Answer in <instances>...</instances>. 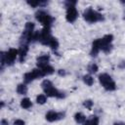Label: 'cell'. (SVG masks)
<instances>
[{"mask_svg": "<svg viewBox=\"0 0 125 125\" xmlns=\"http://www.w3.org/2000/svg\"><path fill=\"white\" fill-rule=\"evenodd\" d=\"M41 87H42V89H43V91L47 97H53V98H57V99L65 98V94L63 92L58 90L57 88H55L53 83L48 79H45L41 83Z\"/></svg>", "mask_w": 125, "mask_h": 125, "instance_id": "cell-1", "label": "cell"}, {"mask_svg": "<svg viewBox=\"0 0 125 125\" xmlns=\"http://www.w3.org/2000/svg\"><path fill=\"white\" fill-rule=\"evenodd\" d=\"M34 23L31 21H27L24 25V29L22 31V34L21 36L20 45H28L29 43H32V36L34 34Z\"/></svg>", "mask_w": 125, "mask_h": 125, "instance_id": "cell-2", "label": "cell"}, {"mask_svg": "<svg viewBox=\"0 0 125 125\" xmlns=\"http://www.w3.org/2000/svg\"><path fill=\"white\" fill-rule=\"evenodd\" d=\"M112 40H113V36L111 34H106L102 38L96 39L95 42L97 43L100 51L102 50L104 53L109 54L112 50Z\"/></svg>", "mask_w": 125, "mask_h": 125, "instance_id": "cell-3", "label": "cell"}, {"mask_svg": "<svg viewBox=\"0 0 125 125\" xmlns=\"http://www.w3.org/2000/svg\"><path fill=\"white\" fill-rule=\"evenodd\" d=\"M83 18L84 20L89 23H95L98 21H102L104 20V15H102L100 12L94 10L93 8H87L83 12Z\"/></svg>", "mask_w": 125, "mask_h": 125, "instance_id": "cell-4", "label": "cell"}, {"mask_svg": "<svg viewBox=\"0 0 125 125\" xmlns=\"http://www.w3.org/2000/svg\"><path fill=\"white\" fill-rule=\"evenodd\" d=\"M99 81L101 85L106 91H114L116 90V84L111 78V76L107 73H102L99 75Z\"/></svg>", "mask_w": 125, "mask_h": 125, "instance_id": "cell-5", "label": "cell"}, {"mask_svg": "<svg viewBox=\"0 0 125 125\" xmlns=\"http://www.w3.org/2000/svg\"><path fill=\"white\" fill-rule=\"evenodd\" d=\"M35 19L43 24V27H50L52 26V23L54 21V19L52 16H50L47 12L45 11H42V10H39L36 12L35 14Z\"/></svg>", "mask_w": 125, "mask_h": 125, "instance_id": "cell-6", "label": "cell"}, {"mask_svg": "<svg viewBox=\"0 0 125 125\" xmlns=\"http://www.w3.org/2000/svg\"><path fill=\"white\" fill-rule=\"evenodd\" d=\"M44 75H43V73H42V71H41L40 68H34L31 71H28V72L24 73V75H23V81H24V83H30L33 80L38 79V78H41Z\"/></svg>", "mask_w": 125, "mask_h": 125, "instance_id": "cell-7", "label": "cell"}, {"mask_svg": "<svg viewBox=\"0 0 125 125\" xmlns=\"http://www.w3.org/2000/svg\"><path fill=\"white\" fill-rule=\"evenodd\" d=\"M53 37L54 36H52V34H51V28L50 27H43L42 30L40 31V34H39V42L43 45L49 46V43Z\"/></svg>", "mask_w": 125, "mask_h": 125, "instance_id": "cell-8", "label": "cell"}, {"mask_svg": "<svg viewBox=\"0 0 125 125\" xmlns=\"http://www.w3.org/2000/svg\"><path fill=\"white\" fill-rule=\"evenodd\" d=\"M17 57H19V50L11 48L7 52H5V60H6V65H12L14 64Z\"/></svg>", "mask_w": 125, "mask_h": 125, "instance_id": "cell-9", "label": "cell"}, {"mask_svg": "<svg viewBox=\"0 0 125 125\" xmlns=\"http://www.w3.org/2000/svg\"><path fill=\"white\" fill-rule=\"evenodd\" d=\"M78 17V11L75 6H70L66 8V14L65 19L68 22H74Z\"/></svg>", "mask_w": 125, "mask_h": 125, "instance_id": "cell-10", "label": "cell"}, {"mask_svg": "<svg viewBox=\"0 0 125 125\" xmlns=\"http://www.w3.org/2000/svg\"><path fill=\"white\" fill-rule=\"evenodd\" d=\"M65 115L64 112H58V111H54V110H50L46 113L45 115V118L47 121L49 122H55V121H58L62 118H63Z\"/></svg>", "mask_w": 125, "mask_h": 125, "instance_id": "cell-11", "label": "cell"}, {"mask_svg": "<svg viewBox=\"0 0 125 125\" xmlns=\"http://www.w3.org/2000/svg\"><path fill=\"white\" fill-rule=\"evenodd\" d=\"M49 62H50V56L49 55H41L36 59V64H37L38 68H41V67L48 65Z\"/></svg>", "mask_w": 125, "mask_h": 125, "instance_id": "cell-12", "label": "cell"}, {"mask_svg": "<svg viewBox=\"0 0 125 125\" xmlns=\"http://www.w3.org/2000/svg\"><path fill=\"white\" fill-rule=\"evenodd\" d=\"M28 45H20V49H19V61L21 62H23L25 58H26V55H27V52H28Z\"/></svg>", "mask_w": 125, "mask_h": 125, "instance_id": "cell-13", "label": "cell"}, {"mask_svg": "<svg viewBox=\"0 0 125 125\" xmlns=\"http://www.w3.org/2000/svg\"><path fill=\"white\" fill-rule=\"evenodd\" d=\"M26 3L32 7V8H37V7H43V6H46L48 4L47 1H42V0H39V1H26Z\"/></svg>", "mask_w": 125, "mask_h": 125, "instance_id": "cell-14", "label": "cell"}, {"mask_svg": "<svg viewBox=\"0 0 125 125\" xmlns=\"http://www.w3.org/2000/svg\"><path fill=\"white\" fill-rule=\"evenodd\" d=\"M74 120L76 121V123L78 124H83L86 121V116L82 113V112H76L74 114Z\"/></svg>", "mask_w": 125, "mask_h": 125, "instance_id": "cell-15", "label": "cell"}, {"mask_svg": "<svg viewBox=\"0 0 125 125\" xmlns=\"http://www.w3.org/2000/svg\"><path fill=\"white\" fill-rule=\"evenodd\" d=\"M83 125H99V117L96 115H93L89 119H87L83 123Z\"/></svg>", "mask_w": 125, "mask_h": 125, "instance_id": "cell-16", "label": "cell"}, {"mask_svg": "<svg viewBox=\"0 0 125 125\" xmlns=\"http://www.w3.org/2000/svg\"><path fill=\"white\" fill-rule=\"evenodd\" d=\"M40 69H41V71H42V73H43V75H44V76H46V75H50V74H53V73H54V71H55L54 67H53V66H51L50 64H48V65H46V66H44V67H41Z\"/></svg>", "mask_w": 125, "mask_h": 125, "instance_id": "cell-17", "label": "cell"}, {"mask_svg": "<svg viewBox=\"0 0 125 125\" xmlns=\"http://www.w3.org/2000/svg\"><path fill=\"white\" fill-rule=\"evenodd\" d=\"M21 106L23 109H28V108H30L32 106V103H31V101L28 98H23L21 101Z\"/></svg>", "mask_w": 125, "mask_h": 125, "instance_id": "cell-18", "label": "cell"}, {"mask_svg": "<svg viewBox=\"0 0 125 125\" xmlns=\"http://www.w3.org/2000/svg\"><path fill=\"white\" fill-rule=\"evenodd\" d=\"M17 93L20 95H25L27 93V86L25 83H21L17 86Z\"/></svg>", "mask_w": 125, "mask_h": 125, "instance_id": "cell-19", "label": "cell"}, {"mask_svg": "<svg viewBox=\"0 0 125 125\" xmlns=\"http://www.w3.org/2000/svg\"><path fill=\"white\" fill-rule=\"evenodd\" d=\"M83 82L87 85V86H92L94 84V78L92 77V75L90 74H86L83 76Z\"/></svg>", "mask_w": 125, "mask_h": 125, "instance_id": "cell-20", "label": "cell"}, {"mask_svg": "<svg viewBox=\"0 0 125 125\" xmlns=\"http://www.w3.org/2000/svg\"><path fill=\"white\" fill-rule=\"evenodd\" d=\"M36 102L39 104H44L47 102V96L45 94H40L36 97Z\"/></svg>", "mask_w": 125, "mask_h": 125, "instance_id": "cell-21", "label": "cell"}, {"mask_svg": "<svg viewBox=\"0 0 125 125\" xmlns=\"http://www.w3.org/2000/svg\"><path fill=\"white\" fill-rule=\"evenodd\" d=\"M98 69H99V67H98V65L96 64V63H90L88 66H87V70H88V72L89 73H96L97 71H98Z\"/></svg>", "mask_w": 125, "mask_h": 125, "instance_id": "cell-22", "label": "cell"}, {"mask_svg": "<svg viewBox=\"0 0 125 125\" xmlns=\"http://www.w3.org/2000/svg\"><path fill=\"white\" fill-rule=\"evenodd\" d=\"M93 104H94V103H93L92 100H86V101L83 102V106L86 107V108H88V109H91L92 106H93Z\"/></svg>", "mask_w": 125, "mask_h": 125, "instance_id": "cell-23", "label": "cell"}, {"mask_svg": "<svg viewBox=\"0 0 125 125\" xmlns=\"http://www.w3.org/2000/svg\"><path fill=\"white\" fill-rule=\"evenodd\" d=\"M76 4H77V1H75V0H67L64 2L65 8L70 7V6H76Z\"/></svg>", "mask_w": 125, "mask_h": 125, "instance_id": "cell-24", "label": "cell"}, {"mask_svg": "<svg viewBox=\"0 0 125 125\" xmlns=\"http://www.w3.org/2000/svg\"><path fill=\"white\" fill-rule=\"evenodd\" d=\"M24 124H25L24 121L21 119H16L14 121V125H24Z\"/></svg>", "mask_w": 125, "mask_h": 125, "instance_id": "cell-25", "label": "cell"}, {"mask_svg": "<svg viewBox=\"0 0 125 125\" xmlns=\"http://www.w3.org/2000/svg\"><path fill=\"white\" fill-rule=\"evenodd\" d=\"M57 72H58V74L60 76H62V77L66 75V70H64V69H59Z\"/></svg>", "mask_w": 125, "mask_h": 125, "instance_id": "cell-26", "label": "cell"}, {"mask_svg": "<svg viewBox=\"0 0 125 125\" xmlns=\"http://www.w3.org/2000/svg\"><path fill=\"white\" fill-rule=\"evenodd\" d=\"M118 67H119V68H121V69H125V61L121 62L118 64Z\"/></svg>", "mask_w": 125, "mask_h": 125, "instance_id": "cell-27", "label": "cell"}, {"mask_svg": "<svg viewBox=\"0 0 125 125\" xmlns=\"http://www.w3.org/2000/svg\"><path fill=\"white\" fill-rule=\"evenodd\" d=\"M1 125H9V121L7 119H2L1 120Z\"/></svg>", "mask_w": 125, "mask_h": 125, "instance_id": "cell-28", "label": "cell"}, {"mask_svg": "<svg viewBox=\"0 0 125 125\" xmlns=\"http://www.w3.org/2000/svg\"><path fill=\"white\" fill-rule=\"evenodd\" d=\"M113 125H125L124 122H121V121H118V122H115Z\"/></svg>", "mask_w": 125, "mask_h": 125, "instance_id": "cell-29", "label": "cell"}, {"mask_svg": "<svg viewBox=\"0 0 125 125\" xmlns=\"http://www.w3.org/2000/svg\"><path fill=\"white\" fill-rule=\"evenodd\" d=\"M4 106V102H1V107H3Z\"/></svg>", "mask_w": 125, "mask_h": 125, "instance_id": "cell-30", "label": "cell"}, {"mask_svg": "<svg viewBox=\"0 0 125 125\" xmlns=\"http://www.w3.org/2000/svg\"><path fill=\"white\" fill-rule=\"evenodd\" d=\"M123 19L125 20V11H124V17H123Z\"/></svg>", "mask_w": 125, "mask_h": 125, "instance_id": "cell-31", "label": "cell"}]
</instances>
